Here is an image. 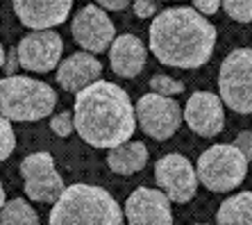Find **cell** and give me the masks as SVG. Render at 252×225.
Returning <instances> with one entry per match:
<instances>
[{"mask_svg": "<svg viewBox=\"0 0 252 225\" xmlns=\"http://www.w3.org/2000/svg\"><path fill=\"white\" fill-rule=\"evenodd\" d=\"M5 60H7V55H5V48H2V41H0V68L5 66Z\"/></svg>", "mask_w": 252, "mask_h": 225, "instance_id": "83f0119b", "label": "cell"}, {"mask_svg": "<svg viewBox=\"0 0 252 225\" xmlns=\"http://www.w3.org/2000/svg\"><path fill=\"white\" fill-rule=\"evenodd\" d=\"M150 89L161 96H175V94H182L184 91V84L168 75H153L150 77Z\"/></svg>", "mask_w": 252, "mask_h": 225, "instance_id": "7402d4cb", "label": "cell"}, {"mask_svg": "<svg viewBox=\"0 0 252 225\" xmlns=\"http://www.w3.org/2000/svg\"><path fill=\"white\" fill-rule=\"evenodd\" d=\"M12 7L25 28L50 30L68 18L73 0H12Z\"/></svg>", "mask_w": 252, "mask_h": 225, "instance_id": "5bb4252c", "label": "cell"}, {"mask_svg": "<svg viewBox=\"0 0 252 225\" xmlns=\"http://www.w3.org/2000/svg\"><path fill=\"white\" fill-rule=\"evenodd\" d=\"M64 53L62 36L53 30H32L16 46V60L30 73H50L57 68Z\"/></svg>", "mask_w": 252, "mask_h": 225, "instance_id": "9c48e42d", "label": "cell"}, {"mask_svg": "<svg viewBox=\"0 0 252 225\" xmlns=\"http://www.w3.org/2000/svg\"><path fill=\"white\" fill-rule=\"evenodd\" d=\"M218 225H252V191L232 195L216 212Z\"/></svg>", "mask_w": 252, "mask_h": 225, "instance_id": "ac0fdd59", "label": "cell"}, {"mask_svg": "<svg viewBox=\"0 0 252 225\" xmlns=\"http://www.w3.org/2000/svg\"><path fill=\"white\" fill-rule=\"evenodd\" d=\"M102 9H109V12H123L129 7V0H95Z\"/></svg>", "mask_w": 252, "mask_h": 225, "instance_id": "4316f807", "label": "cell"}, {"mask_svg": "<svg viewBox=\"0 0 252 225\" xmlns=\"http://www.w3.org/2000/svg\"><path fill=\"white\" fill-rule=\"evenodd\" d=\"M227 16L236 23H252V0H223Z\"/></svg>", "mask_w": 252, "mask_h": 225, "instance_id": "ffe728a7", "label": "cell"}, {"mask_svg": "<svg viewBox=\"0 0 252 225\" xmlns=\"http://www.w3.org/2000/svg\"><path fill=\"white\" fill-rule=\"evenodd\" d=\"M57 105V91L41 80L9 75L0 80V116L7 121H39L50 116Z\"/></svg>", "mask_w": 252, "mask_h": 225, "instance_id": "277c9868", "label": "cell"}, {"mask_svg": "<svg viewBox=\"0 0 252 225\" xmlns=\"http://www.w3.org/2000/svg\"><path fill=\"white\" fill-rule=\"evenodd\" d=\"M150 50L173 68H200L216 46V28L193 7H170L150 23Z\"/></svg>", "mask_w": 252, "mask_h": 225, "instance_id": "7a4b0ae2", "label": "cell"}, {"mask_svg": "<svg viewBox=\"0 0 252 225\" xmlns=\"http://www.w3.org/2000/svg\"><path fill=\"white\" fill-rule=\"evenodd\" d=\"M14 148H16V134H14L12 121L0 116V164L14 153Z\"/></svg>", "mask_w": 252, "mask_h": 225, "instance_id": "44dd1931", "label": "cell"}, {"mask_svg": "<svg viewBox=\"0 0 252 225\" xmlns=\"http://www.w3.org/2000/svg\"><path fill=\"white\" fill-rule=\"evenodd\" d=\"M50 130H53V134H57V136H70L73 134V112H62V114H57V116H53L50 119Z\"/></svg>", "mask_w": 252, "mask_h": 225, "instance_id": "603a6c76", "label": "cell"}, {"mask_svg": "<svg viewBox=\"0 0 252 225\" xmlns=\"http://www.w3.org/2000/svg\"><path fill=\"white\" fill-rule=\"evenodd\" d=\"M134 116L143 134L157 141H166L175 134L182 125V107L170 96L146 94L141 96L134 107Z\"/></svg>", "mask_w": 252, "mask_h": 225, "instance_id": "52a82bcc", "label": "cell"}, {"mask_svg": "<svg viewBox=\"0 0 252 225\" xmlns=\"http://www.w3.org/2000/svg\"><path fill=\"white\" fill-rule=\"evenodd\" d=\"M73 128L94 148H116L136 132L134 105L118 84L95 80L75 94Z\"/></svg>", "mask_w": 252, "mask_h": 225, "instance_id": "6da1fadb", "label": "cell"}, {"mask_svg": "<svg viewBox=\"0 0 252 225\" xmlns=\"http://www.w3.org/2000/svg\"><path fill=\"white\" fill-rule=\"evenodd\" d=\"M123 216L129 225H173V209L164 191L139 187L125 200Z\"/></svg>", "mask_w": 252, "mask_h": 225, "instance_id": "7c38bea8", "label": "cell"}, {"mask_svg": "<svg viewBox=\"0 0 252 225\" xmlns=\"http://www.w3.org/2000/svg\"><path fill=\"white\" fill-rule=\"evenodd\" d=\"M7 202V198H5V189H2V182H0V209H2V205Z\"/></svg>", "mask_w": 252, "mask_h": 225, "instance_id": "f1b7e54d", "label": "cell"}, {"mask_svg": "<svg viewBox=\"0 0 252 225\" xmlns=\"http://www.w3.org/2000/svg\"><path fill=\"white\" fill-rule=\"evenodd\" d=\"M50 225H125L114 195L95 184H70L53 202Z\"/></svg>", "mask_w": 252, "mask_h": 225, "instance_id": "3957f363", "label": "cell"}, {"mask_svg": "<svg viewBox=\"0 0 252 225\" xmlns=\"http://www.w3.org/2000/svg\"><path fill=\"white\" fill-rule=\"evenodd\" d=\"M220 2H223V0H193V9L200 12L202 16H211V14L218 12Z\"/></svg>", "mask_w": 252, "mask_h": 225, "instance_id": "484cf974", "label": "cell"}, {"mask_svg": "<svg viewBox=\"0 0 252 225\" xmlns=\"http://www.w3.org/2000/svg\"><path fill=\"white\" fill-rule=\"evenodd\" d=\"M184 121L198 136H216L225 128V109L220 96L209 91H198L189 98L184 107Z\"/></svg>", "mask_w": 252, "mask_h": 225, "instance_id": "4fadbf2b", "label": "cell"}, {"mask_svg": "<svg viewBox=\"0 0 252 225\" xmlns=\"http://www.w3.org/2000/svg\"><path fill=\"white\" fill-rule=\"evenodd\" d=\"M198 225H205V223H198Z\"/></svg>", "mask_w": 252, "mask_h": 225, "instance_id": "f546056e", "label": "cell"}, {"mask_svg": "<svg viewBox=\"0 0 252 225\" xmlns=\"http://www.w3.org/2000/svg\"><path fill=\"white\" fill-rule=\"evenodd\" d=\"M232 143H234L241 153L246 155L248 161L252 160V132H239V134H236V139Z\"/></svg>", "mask_w": 252, "mask_h": 225, "instance_id": "d4e9b609", "label": "cell"}, {"mask_svg": "<svg viewBox=\"0 0 252 225\" xmlns=\"http://www.w3.org/2000/svg\"><path fill=\"white\" fill-rule=\"evenodd\" d=\"M220 100L236 114H252V50L236 48L220 64Z\"/></svg>", "mask_w": 252, "mask_h": 225, "instance_id": "8992f818", "label": "cell"}, {"mask_svg": "<svg viewBox=\"0 0 252 225\" xmlns=\"http://www.w3.org/2000/svg\"><path fill=\"white\" fill-rule=\"evenodd\" d=\"M155 180L164 189L170 202H189L193 200L198 191V175L191 161L180 153L164 155L155 164Z\"/></svg>", "mask_w": 252, "mask_h": 225, "instance_id": "30bf717a", "label": "cell"}, {"mask_svg": "<svg viewBox=\"0 0 252 225\" xmlns=\"http://www.w3.org/2000/svg\"><path fill=\"white\" fill-rule=\"evenodd\" d=\"M146 43L134 34L114 36L109 46V66L118 77H136L146 66Z\"/></svg>", "mask_w": 252, "mask_h": 225, "instance_id": "2e32d148", "label": "cell"}, {"mask_svg": "<svg viewBox=\"0 0 252 225\" xmlns=\"http://www.w3.org/2000/svg\"><path fill=\"white\" fill-rule=\"evenodd\" d=\"M132 9H134V14L139 18H150L157 14V2L155 0H134Z\"/></svg>", "mask_w": 252, "mask_h": 225, "instance_id": "cb8c5ba5", "label": "cell"}, {"mask_svg": "<svg viewBox=\"0 0 252 225\" xmlns=\"http://www.w3.org/2000/svg\"><path fill=\"white\" fill-rule=\"evenodd\" d=\"M148 164V148L141 141H125L109 148L107 166L118 175H134Z\"/></svg>", "mask_w": 252, "mask_h": 225, "instance_id": "e0dca14e", "label": "cell"}, {"mask_svg": "<svg viewBox=\"0 0 252 225\" xmlns=\"http://www.w3.org/2000/svg\"><path fill=\"white\" fill-rule=\"evenodd\" d=\"M25 195L34 202H55L64 191V180L55 168L50 153H32L21 161Z\"/></svg>", "mask_w": 252, "mask_h": 225, "instance_id": "ba28073f", "label": "cell"}, {"mask_svg": "<svg viewBox=\"0 0 252 225\" xmlns=\"http://www.w3.org/2000/svg\"><path fill=\"white\" fill-rule=\"evenodd\" d=\"M70 32H73V39L77 41V46H82L87 53L94 55L105 53L116 36V28H114L112 18L98 5L82 7L70 23Z\"/></svg>", "mask_w": 252, "mask_h": 225, "instance_id": "8fae6325", "label": "cell"}, {"mask_svg": "<svg viewBox=\"0 0 252 225\" xmlns=\"http://www.w3.org/2000/svg\"><path fill=\"white\" fill-rule=\"evenodd\" d=\"M55 75H57V84L62 89L70 91V94H77V91H82L91 82L100 80L102 64H100V60L94 53L82 50V53H75L70 57H66L64 62H59Z\"/></svg>", "mask_w": 252, "mask_h": 225, "instance_id": "9a60e30c", "label": "cell"}, {"mask_svg": "<svg viewBox=\"0 0 252 225\" xmlns=\"http://www.w3.org/2000/svg\"><path fill=\"white\" fill-rule=\"evenodd\" d=\"M246 155L236 148L234 143H218L211 146L198 157V182H202L209 191L225 193V191L236 189L248 173Z\"/></svg>", "mask_w": 252, "mask_h": 225, "instance_id": "5b68a950", "label": "cell"}, {"mask_svg": "<svg viewBox=\"0 0 252 225\" xmlns=\"http://www.w3.org/2000/svg\"><path fill=\"white\" fill-rule=\"evenodd\" d=\"M0 225H41L34 207L23 198L7 200L0 209Z\"/></svg>", "mask_w": 252, "mask_h": 225, "instance_id": "d6986e66", "label": "cell"}]
</instances>
